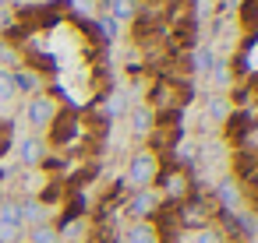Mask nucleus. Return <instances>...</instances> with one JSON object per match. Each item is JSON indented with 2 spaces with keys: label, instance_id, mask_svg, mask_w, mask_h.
<instances>
[{
  "label": "nucleus",
  "instance_id": "obj_1",
  "mask_svg": "<svg viewBox=\"0 0 258 243\" xmlns=\"http://www.w3.org/2000/svg\"><path fill=\"white\" fill-rule=\"evenodd\" d=\"M159 155L152 152V148H138L135 155H131V162H127V183L135 187V190H142V187H152L156 180H159Z\"/></svg>",
  "mask_w": 258,
  "mask_h": 243
},
{
  "label": "nucleus",
  "instance_id": "obj_2",
  "mask_svg": "<svg viewBox=\"0 0 258 243\" xmlns=\"http://www.w3.org/2000/svg\"><path fill=\"white\" fill-rule=\"evenodd\" d=\"M156 183L163 187V194H166L170 204H180V201L191 197V176H187V169H180V166L159 169V180H156Z\"/></svg>",
  "mask_w": 258,
  "mask_h": 243
},
{
  "label": "nucleus",
  "instance_id": "obj_3",
  "mask_svg": "<svg viewBox=\"0 0 258 243\" xmlns=\"http://www.w3.org/2000/svg\"><path fill=\"white\" fill-rule=\"evenodd\" d=\"M159 208H163V197H159L152 187H142V190H135V197H131V204H127V215H131L135 222H152V218L159 215Z\"/></svg>",
  "mask_w": 258,
  "mask_h": 243
},
{
  "label": "nucleus",
  "instance_id": "obj_4",
  "mask_svg": "<svg viewBox=\"0 0 258 243\" xmlns=\"http://www.w3.org/2000/svg\"><path fill=\"white\" fill-rule=\"evenodd\" d=\"M57 113H60V109H57V102H53L50 95H39V92H36V95L29 99V106H25L29 124H32V127H39V131H43V127H50V124L57 120Z\"/></svg>",
  "mask_w": 258,
  "mask_h": 243
},
{
  "label": "nucleus",
  "instance_id": "obj_5",
  "mask_svg": "<svg viewBox=\"0 0 258 243\" xmlns=\"http://www.w3.org/2000/svg\"><path fill=\"white\" fill-rule=\"evenodd\" d=\"M22 225H25V222H22V208L11 204V201H4V204H0V243L18 239Z\"/></svg>",
  "mask_w": 258,
  "mask_h": 243
},
{
  "label": "nucleus",
  "instance_id": "obj_6",
  "mask_svg": "<svg viewBox=\"0 0 258 243\" xmlns=\"http://www.w3.org/2000/svg\"><path fill=\"white\" fill-rule=\"evenodd\" d=\"M152 127H156V113H152V106H135L131 109V134L135 138H149L152 134Z\"/></svg>",
  "mask_w": 258,
  "mask_h": 243
},
{
  "label": "nucleus",
  "instance_id": "obj_7",
  "mask_svg": "<svg viewBox=\"0 0 258 243\" xmlns=\"http://www.w3.org/2000/svg\"><path fill=\"white\" fill-rule=\"evenodd\" d=\"M124 243H159L156 222H131L124 229Z\"/></svg>",
  "mask_w": 258,
  "mask_h": 243
},
{
  "label": "nucleus",
  "instance_id": "obj_8",
  "mask_svg": "<svg viewBox=\"0 0 258 243\" xmlns=\"http://www.w3.org/2000/svg\"><path fill=\"white\" fill-rule=\"evenodd\" d=\"M216 201H219V208H223V211H237V208H240L237 180H223V183L216 187Z\"/></svg>",
  "mask_w": 258,
  "mask_h": 243
},
{
  "label": "nucleus",
  "instance_id": "obj_9",
  "mask_svg": "<svg viewBox=\"0 0 258 243\" xmlns=\"http://www.w3.org/2000/svg\"><path fill=\"white\" fill-rule=\"evenodd\" d=\"M240 71L251 78V74H258V32H251V39H247V46H244V53H240Z\"/></svg>",
  "mask_w": 258,
  "mask_h": 243
},
{
  "label": "nucleus",
  "instance_id": "obj_10",
  "mask_svg": "<svg viewBox=\"0 0 258 243\" xmlns=\"http://www.w3.org/2000/svg\"><path fill=\"white\" fill-rule=\"evenodd\" d=\"M230 113H233V109H230V99H223V95H212V99L205 102V116L216 120V124H226Z\"/></svg>",
  "mask_w": 258,
  "mask_h": 243
},
{
  "label": "nucleus",
  "instance_id": "obj_11",
  "mask_svg": "<svg viewBox=\"0 0 258 243\" xmlns=\"http://www.w3.org/2000/svg\"><path fill=\"white\" fill-rule=\"evenodd\" d=\"M216 67V50L212 46H195V74H209Z\"/></svg>",
  "mask_w": 258,
  "mask_h": 243
},
{
  "label": "nucleus",
  "instance_id": "obj_12",
  "mask_svg": "<svg viewBox=\"0 0 258 243\" xmlns=\"http://www.w3.org/2000/svg\"><path fill=\"white\" fill-rule=\"evenodd\" d=\"M135 15H138L135 0H110V18L113 22H135Z\"/></svg>",
  "mask_w": 258,
  "mask_h": 243
},
{
  "label": "nucleus",
  "instance_id": "obj_13",
  "mask_svg": "<svg viewBox=\"0 0 258 243\" xmlns=\"http://www.w3.org/2000/svg\"><path fill=\"white\" fill-rule=\"evenodd\" d=\"M43 152H46V148H43L39 138H25V141H22V162H25V166L43 162Z\"/></svg>",
  "mask_w": 258,
  "mask_h": 243
},
{
  "label": "nucleus",
  "instance_id": "obj_14",
  "mask_svg": "<svg viewBox=\"0 0 258 243\" xmlns=\"http://www.w3.org/2000/svg\"><path fill=\"white\" fill-rule=\"evenodd\" d=\"M15 95H18L15 74H11V71H0V106H8V102H15Z\"/></svg>",
  "mask_w": 258,
  "mask_h": 243
},
{
  "label": "nucleus",
  "instance_id": "obj_15",
  "mask_svg": "<svg viewBox=\"0 0 258 243\" xmlns=\"http://www.w3.org/2000/svg\"><path fill=\"white\" fill-rule=\"evenodd\" d=\"M18 208H22V222L43 225V218H46V208H43L39 201H25V204H18Z\"/></svg>",
  "mask_w": 258,
  "mask_h": 243
},
{
  "label": "nucleus",
  "instance_id": "obj_16",
  "mask_svg": "<svg viewBox=\"0 0 258 243\" xmlns=\"http://www.w3.org/2000/svg\"><path fill=\"white\" fill-rule=\"evenodd\" d=\"M29 239H32V243H57L60 236H57V229H50V225L43 222V225H36V229H32V236H29Z\"/></svg>",
  "mask_w": 258,
  "mask_h": 243
},
{
  "label": "nucleus",
  "instance_id": "obj_17",
  "mask_svg": "<svg viewBox=\"0 0 258 243\" xmlns=\"http://www.w3.org/2000/svg\"><path fill=\"white\" fill-rule=\"evenodd\" d=\"M209 74H212V81H216L219 88H226V85H230V64H226V60H216V67H212Z\"/></svg>",
  "mask_w": 258,
  "mask_h": 243
},
{
  "label": "nucleus",
  "instance_id": "obj_18",
  "mask_svg": "<svg viewBox=\"0 0 258 243\" xmlns=\"http://www.w3.org/2000/svg\"><path fill=\"white\" fill-rule=\"evenodd\" d=\"M15 85H18V92H36V85H39V81L25 71V74H15Z\"/></svg>",
  "mask_w": 258,
  "mask_h": 243
},
{
  "label": "nucleus",
  "instance_id": "obj_19",
  "mask_svg": "<svg viewBox=\"0 0 258 243\" xmlns=\"http://www.w3.org/2000/svg\"><path fill=\"white\" fill-rule=\"evenodd\" d=\"M124 109H127V99H124L120 92H113V95H110V116H120Z\"/></svg>",
  "mask_w": 258,
  "mask_h": 243
},
{
  "label": "nucleus",
  "instance_id": "obj_20",
  "mask_svg": "<svg viewBox=\"0 0 258 243\" xmlns=\"http://www.w3.org/2000/svg\"><path fill=\"white\" fill-rule=\"evenodd\" d=\"M11 25V11L8 8H0V29H8Z\"/></svg>",
  "mask_w": 258,
  "mask_h": 243
}]
</instances>
